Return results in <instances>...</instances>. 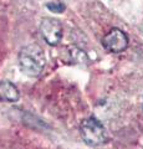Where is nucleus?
<instances>
[{
  "mask_svg": "<svg viewBox=\"0 0 143 149\" xmlns=\"http://www.w3.org/2000/svg\"><path fill=\"white\" fill-rule=\"evenodd\" d=\"M19 90L9 81L0 82V101L1 102H16L19 100Z\"/></svg>",
  "mask_w": 143,
  "mask_h": 149,
  "instance_id": "obj_5",
  "label": "nucleus"
},
{
  "mask_svg": "<svg viewBox=\"0 0 143 149\" xmlns=\"http://www.w3.org/2000/svg\"><path fill=\"white\" fill-rule=\"evenodd\" d=\"M102 46L106 51L111 54H119L128 46V37L122 30L111 29L102 39Z\"/></svg>",
  "mask_w": 143,
  "mask_h": 149,
  "instance_id": "obj_4",
  "label": "nucleus"
},
{
  "mask_svg": "<svg viewBox=\"0 0 143 149\" xmlns=\"http://www.w3.org/2000/svg\"><path fill=\"white\" fill-rule=\"evenodd\" d=\"M80 134L84 142L92 147H98L108 141V134L105 125L97 118L89 117L80 124Z\"/></svg>",
  "mask_w": 143,
  "mask_h": 149,
  "instance_id": "obj_2",
  "label": "nucleus"
},
{
  "mask_svg": "<svg viewBox=\"0 0 143 149\" xmlns=\"http://www.w3.org/2000/svg\"><path fill=\"white\" fill-rule=\"evenodd\" d=\"M40 34L46 44L50 46H57L62 39V25L57 19L45 17L40 24Z\"/></svg>",
  "mask_w": 143,
  "mask_h": 149,
  "instance_id": "obj_3",
  "label": "nucleus"
},
{
  "mask_svg": "<svg viewBox=\"0 0 143 149\" xmlns=\"http://www.w3.org/2000/svg\"><path fill=\"white\" fill-rule=\"evenodd\" d=\"M46 58L43 49L38 45H26L19 52V66L21 72L29 77H38L44 71Z\"/></svg>",
  "mask_w": 143,
  "mask_h": 149,
  "instance_id": "obj_1",
  "label": "nucleus"
},
{
  "mask_svg": "<svg viewBox=\"0 0 143 149\" xmlns=\"http://www.w3.org/2000/svg\"><path fill=\"white\" fill-rule=\"evenodd\" d=\"M46 6H47L50 10L54 11V13H61V11L65 10V5H63V4H61V3H59V4H57V6H54V4H52V3H49Z\"/></svg>",
  "mask_w": 143,
  "mask_h": 149,
  "instance_id": "obj_6",
  "label": "nucleus"
}]
</instances>
